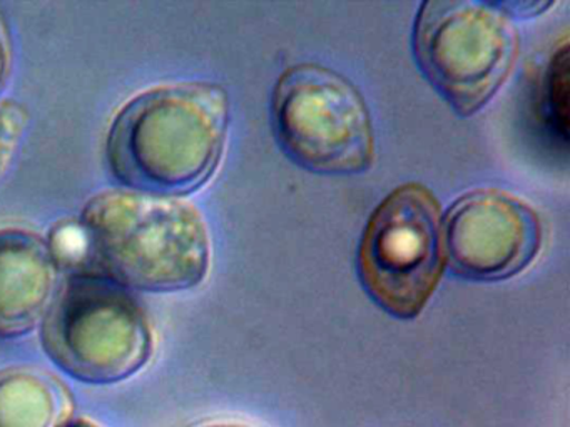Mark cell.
Segmentation results:
<instances>
[{
    "label": "cell",
    "instance_id": "obj_1",
    "mask_svg": "<svg viewBox=\"0 0 570 427\" xmlns=\"http://www.w3.org/2000/svg\"><path fill=\"white\" fill-rule=\"evenodd\" d=\"M228 120V97L215 83H176L141 93L109 130L111 172L136 192L186 196L218 167Z\"/></svg>",
    "mask_w": 570,
    "mask_h": 427
},
{
    "label": "cell",
    "instance_id": "obj_2",
    "mask_svg": "<svg viewBox=\"0 0 570 427\" xmlns=\"http://www.w3.org/2000/svg\"><path fill=\"white\" fill-rule=\"evenodd\" d=\"M81 229L95 272L146 292H176L205 280L208 229L202 214L176 197L118 189L82 210Z\"/></svg>",
    "mask_w": 570,
    "mask_h": 427
},
{
    "label": "cell",
    "instance_id": "obj_3",
    "mask_svg": "<svg viewBox=\"0 0 570 427\" xmlns=\"http://www.w3.org/2000/svg\"><path fill=\"white\" fill-rule=\"evenodd\" d=\"M42 322L46 352L75 379L119 383L151 359L145 310L125 286L102 274H72Z\"/></svg>",
    "mask_w": 570,
    "mask_h": 427
},
{
    "label": "cell",
    "instance_id": "obj_4",
    "mask_svg": "<svg viewBox=\"0 0 570 427\" xmlns=\"http://www.w3.org/2000/svg\"><path fill=\"white\" fill-rule=\"evenodd\" d=\"M515 27L497 3L432 0L413 23L416 66L460 116L479 112L515 62Z\"/></svg>",
    "mask_w": 570,
    "mask_h": 427
},
{
    "label": "cell",
    "instance_id": "obj_5",
    "mask_svg": "<svg viewBox=\"0 0 570 427\" xmlns=\"http://www.w3.org/2000/svg\"><path fill=\"white\" fill-rule=\"evenodd\" d=\"M272 119L283 152L309 172L355 176L375 160L365 99L335 70L316 63L285 70L273 92Z\"/></svg>",
    "mask_w": 570,
    "mask_h": 427
},
{
    "label": "cell",
    "instance_id": "obj_6",
    "mask_svg": "<svg viewBox=\"0 0 570 427\" xmlns=\"http://www.w3.org/2000/svg\"><path fill=\"white\" fill-rule=\"evenodd\" d=\"M370 299L396 319L422 312L443 270L442 212L422 183L390 192L363 230L356 260Z\"/></svg>",
    "mask_w": 570,
    "mask_h": 427
},
{
    "label": "cell",
    "instance_id": "obj_7",
    "mask_svg": "<svg viewBox=\"0 0 570 427\" xmlns=\"http://www.w3.org/2000/svg\"><path fill=\"white\" fill-rule=\"evenodd\" d=\"M442 236L455 276L495 282L533 262L542 246V224L519 197L476 189L456 199L442 217Z\"/></svg>",
    "mask_w": 570,
    "mask_h": 427
},
{
    "label": "cell",
    "instance_id": "obj_8",
    "mask_svg": "<svg viewBox=\"0 0 570 427\" xmlns=\"http://www.w3.org/2000/svg\"><path fill=\"white\" fill-rule=\"evenodd\" d=\"M59 264L36 234L0 229V337L26 336L45 320L58 294Z\"/></svg>",
    "mask_w": 570,
    "mask_h": 427
},
{
    "label": "cell",
    "instance_id": "obj_9",
    "mask_svg": "<svg viewBox=\"0 0 570 427\" xmlns=\"http://www.w3.org/2000/svg\"><path fill=\"white\" fill-rule=\"evenodd\" d=\"M75 403L61 380L35 367L0 373V427H65Z\"/></svg>",
    "mask_w": 570,
    "mask_h": 427
},
{
    "label": "cell",
    "instance_id": "obj_10",
    "mask_svg": "<svg viewBox=\"0 0 570 427\" xmlns=\"http://www.w3.org/2000/svg\"><path fill=\"white\" fill-rule=\"evenodd\" d=\"M567 80H569V49L553 53L543 77L542 109L550 132L567 140Z\"/></svg>",
    "mask_w": 570,
    "mask_h": 427
},
{
    "label": "cell",
    "instance_id": "obj_11",
    "mask_svg": "<svg viewBox=\"0 0 570 427\" xmlns=\"http://www.w3.org/2000/svg\"><path fill=\"white\" fill-rule=\"evenodd\" d=\"M28 127V112L12 100L0 102V182L14 163Z\"/></svg>",
    "mask_w": 570,
    "mask_h": 427
},
{
    "label": "cell",
    "instance_id": "obj_12",
    "mask_svg": "<svg viewBox=\"0 0 570 427\" xmlns=\"http://www.w3.org/2000/svg\"><path fill=\"white\" fill-rule=\"evenodd\" d=\"M9 66H11V43H9V33L4 20L0 17V89L4 86Z\"/></svg>",
    "mask_w": 570,
    "mask_h": 427
},
{
    "label": "cell",
    "instance_id": "obj_13",
    "mask_svg": "<svg viewBox=\"0 0 570 427\" xmlns=\"http://www.w3.org/2000/svg\"><path fill=\"white\" fill-rule=\"evenodd\" d=\"M65 427H102L101 424L95 423V420L86 419V417H79V419H71Z\"/></svg>",
    "mask_w": 570,
    "mask_h": 427
},
{
    "label": "cell",
    "instance_id": "obj_14",
    "mask_svg": "<svg viewBox=\"0 0 570 427\" xmlns=\"http://www.w3.org/2000/svg\"><path fill=\"white\" fill-rule=\"evenodd\" d=\"M205 427H245V426H235V424H212V426Z\"/></svg>",
    "mask_w": 570,
    "mask_h": 427
}]
</instances>
